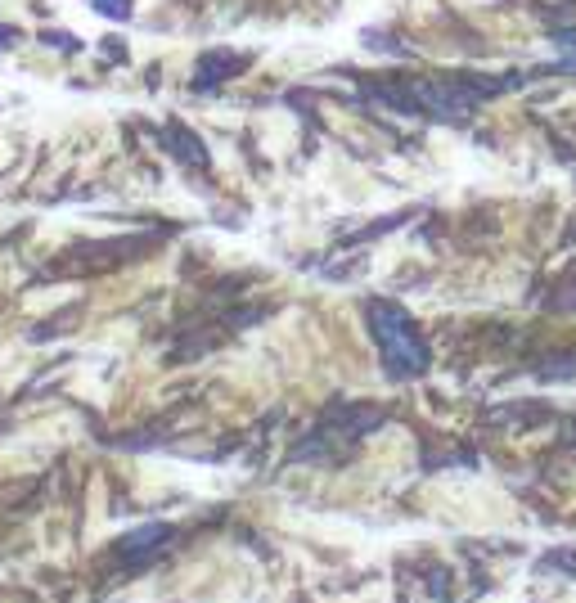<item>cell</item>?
Masks as SVG:
<instances>
[{
  "label": "cell",
  "instance_id": "7a4b0ae2",
  "mask_svg": "<svg viewBox=\"0 0 576 603\" xmlns=\"http://www.w3.org/2000/svg\"><path fill=\"white\" fill-rule=\"evenodd\" d=\"M158 540H167V527H158V522H153V527H140L135 536H126L122 549L131 554V549H149V545H158Z\"/></svg>",
  "mask_w": 576,
  "mask_h": 603
},
{
  "label": "cell",
  "instance_id": "3957f363",
  "mask_svg": "<svg viewBox=\"0 0 576 603\" xmlns=\"http://www.w3.org/2000/svg\"><path fill=\"white\" fill-rule=\"evenodd\" d=\"M9 41H14V32H5V27H0V45H9Z\"/></svg>",
  "mask_w": 576,
  "mask_h": 603
},
{
  "label": "cell",
  "instance_id": "6da1fadb",
  "mask_svg": "<svg viewBox=\"0 0 576 603\" xmlns=\"http://www.w3.org/2000/svg\"><path fill=\"white\" fill-rule=\"evenodd\" d=\"M369 329L378 338V351H383V365L392 378H410L428 369V351H423L419 333H414L410 315L392 302H369Z\"/></svg>",
  "mask_w": 576,
  "mask_h": 603
}]
</instances>
